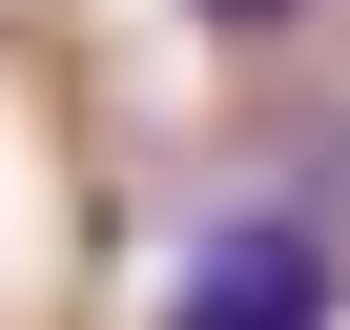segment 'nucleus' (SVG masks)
Returning a JSON list of instances; mask_svg holds the SVG:
<instances>
[{"label": "nucleus", "instance_id": "f257e3e1", "mask_svg": "<svg viewBox=\"0 0 350 330\" xmlns=\"http://www.w3.org/2000/svg\"><path fill=\"white\" fill-rule=\"evenodd\" d=\"M329 309H350V268H329L309 207H227V227H186V268H165V330H329Z\"/></svg>", "mask_w": 350, "mask_h": 330}, {"label": "nucleus", "instance_id": "f03ea898", "mask_svg": "<svg viewBox=\"0 0 350 330\" xmlns=\"http://www.w3.org/2000/svg\"><path fill=\"white\" fill-rule=\"evenodd\" d=\"M186 21H206V42H288L309 0H186Z\"/></svg>", "mask_w": 350, "mask_h": 330}]
</instances>
